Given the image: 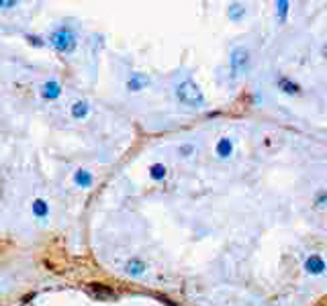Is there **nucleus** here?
<instances>
[{"label": "nucleus", "mask_w": 327, "mask_h": 306, "mask_svg": "<svg viewBox=\"0 0 327 306\" xmlns=\"http://www.w3.org/2000/svg\"><path fill=\"white\" fill-rule=\"evenodd\" d=\"M176 96H178V100L186 106H192V108H203L205 106V96L192 80H184L180 86H178Z\"/></svg>", "instance_id": "f257e3e1"}, {"label": "nucleus", "mask_w": 327, "mask_h": 306, "mask_svg": "<svg viewBox=\"0 0 327 306\" xmlns=\"http://www.w3.org/2000/svg\"><path fill=\"white\" fill-rule=\"evenodd\" d=\"M49 41H52V45L62 53H70L76 49V35L72 29H66V27L55 29L52 37H49Z\"/></svg>", "instance_id": "f03ea898"}, {"label": "nucleus", "mask_w": 327, "mask_h": 306, "mask_svg": "<svg viewBox=\"0 0 327 306\" xmlns=\"http://www.w3.org/2000/svg\"><path fill=\"white\" fill-rule=\"evenodd\" d=\"M229 64H231V72H233V76H241V74L247 70V67H250V51H247L245 47H237V49H233Z\"/></svg>", "instance_id": "7ed1b4c3"}, {"label": "nucleus", "mask_w": 327, "mask_h": 306, "mask_svg": "<svg viewBox=\"0 0 327 306\" xmlns=\"http://www.w3.org/2000/svg\"><path fill=\"white\" fill-rule=\"evenodd\" d=\"M88 292H90L94 298H98V300H108V298H117V294L108 288V286H104V284H96V282H92V284H88Z\"/></svg>", "instance_id": "20e7f679"}, {"label": "nucleus", "mask_w": 327, "mask_h": 306, "mask_svg": "<svg viewBox=\"0 0 327 306\" xmlns=\"http://www.w3.org/2000/svg\"><path fill=\"white\" fill-rule=\"evenodd\" d=\"M125 272H127L129 275H133V278H139V275H143V274H145V263H143L141 259L133 258V259H129V261H127Z\"/></svg>", "instance_id": "39448f33"}, {"label": "nucleus", "mask_w": 327, "mask_h": 306, "mask_svg": "<svg viewBox=\"0 0 327 306\" xmlns=\"http://www.w3.org/2000/svg\"><path fill=\"white\" fill-rule=\"evenodd\" d=\"M59 92H62V88H59V84H57V82H47V84L43 86V96H45V98H49V100H53V98H57V96H59Z\"/></svg>", "instance_id": "423d86ee"}, {"label": "nucleus", "mask_w": 327, "mask_h": 306, "mask_svg": "<svg viewBox=\"0 0 327 306\" xmlns=\"http://www.w3.org/2000/svg\"><path fill=\"white\" fill-rule=\"evenodd\" d=\"M88 111H90V106H88L86 100H80V102H76V104L72 106V114H74L76 118H84V116L88 114Z\"/></svg>", "instance_id": "0eeeda50"}, {"label": "nucleus", "mask_w": 327, "mask_h": 306, "mask_svg": "<svg viewBox=\"0 0 327 306\" xmlns=\"http://www.w3.org/2000/svg\"><path fill=\"white\" fill-rule=\"evenodd\" d=\"M323 268H325V265H323V261H321L319 258H317V255H313V258H311L309 261H307V272L321 274V272H323Z\"/></svg>", "instance_id": "6e6552de"}, {"label": "nucleus", "mask_w": 327, "mask_h": 306, "mask_svg": "<svg viewBox=\"0 0 327 306\" xmlns=\"http://www.w3.org/2000/svg\"><path fill=\"white\" fill-rule=\"evenodd\" d=\"M76 184H78V186H82V188H88V186L92 184V176L88 174L86 170H80V172L76 174Z\"/></svg>", "instance_id": "1a4fd4ad"}, {"label": "nucleus", "mask_w": 327, "mask_h": 306, "mask_svg": "<svg viewBox=\"0 0 327 306\" xmlns=\"http://www.w3.org/2000/svg\"><path fill=\"white\" fill-rule=\"evenodd\" d=\"M217 153H219L221 157H227V155L231 153V143H229V139L219 141V145H217Z\"/></svg>", "instance_id": "9d476101"}, {"label": "nucleus", "mask_w": 327, "mask_h": 306, "mask_svg": "<svg viewBox=\"0 0 327 306\" xmlns=\"http://www.w3.org/2000/svg\"><path fill=\"white\" fill-rule=\"evenodd\" d=\"M33 212H35V216H39V219H41V216L47 214V204H45L43 200H35V202H33Z\"/></svg>", "instance_id": "9b49d317"}, {"label": "nucleus", "mask_w": 327, "mask_h": 306, "mask_svg": "<svg viewBox=\"0 0 327 306\" xmlns=\"http://www.w3.org/2000/svg\"><path fill=\"white\" fill-rule=\"evenodd\" d=\"M150 172H152V177H154V180H164L166 167H164V165H152V167H150Z\"/></svg>", "instance_id": "f8f14e48"}, {"label": "nucleus", "mask_w": 327, "mask_h": 306, "mask_svg": "<svg viewBox=\"0 0 327 306\" xmlns=\"http://www.w3.org/2000/svg\"><path fill=\"white\" fill-rule=\"evenodd\" d=\"M147 84V78H139V76H133V80L129 82V88L131 90H139L141 86H145Z\"/></svg>", "instance_id": "ddd939ff"}, {"label": "nucleus", "mask_w": 327, "mask_h": 306, "mask_svg": "<svg viewBox=\"0 0 327 306\" xmlns=\"http://www.w3.org/2000/svg\"><path fill=\"white\" fill-rule=\"evenodd\" d=\"M280 88H284V92H289V94H294V92H299V88H296V84H291L289 80H280Z\"/></svg>", "instance_id": "4468645a"}, {"label": "nucleus", "mask_w": 327, "mask_h": 306, "mask_svg": "<svg viewBox=\"0 0 327 306\" xmlns=\"http://www.w3.org/2000/svg\"><path fill=\"white\" fill-rule=\"evenodd\" d=\"M231 8H233V11H231V18H237V16L243 15V6H237V4H235V6H231Z\"/></svg>", "instance_id": "2eb2a0df"}, {"label": "nucleus", "mask_w": 327, "mask_h": 306, "mask_svg": "<svg viewBox=\"0 0 327 306\" xmlns=\"http://www.w3.org/2000/svg\"><path fill=\"white\" fill-rule=\"evenodd\" d=\"M27 39H31V41H33V45H43V41H41V39H37V37H33V35H29Z\"/></svg>", "instance_id": "dca6fc26"}, {"label": "nucleus", "mask_w": 327, "mask_h": 306, "mask_svg": "<svg viewBox=\"0 0 327 306\" xmlns=\"http://www.w3.org/2000/svg\"><path fill=\"white\" fill-rule=\"evenodd\" d=\"M0 6H15V2H0Z\"/></svg>", "instance_id": "f3484780"}, {"label": "nucleus", "mask_w": 327, "mask_h": 306, "mask_svg": "<svg viewBox=\"0 0 327 306\" xmlns=\"http://www.w3.org/2000/svg\"><path fill=\"white\" fill-rule=\"evenodd\" d=\"M323 55H325V59H327V45L323 47Z\"/></svg>", "instance_id": "a211bd4d"}]
</instances>
